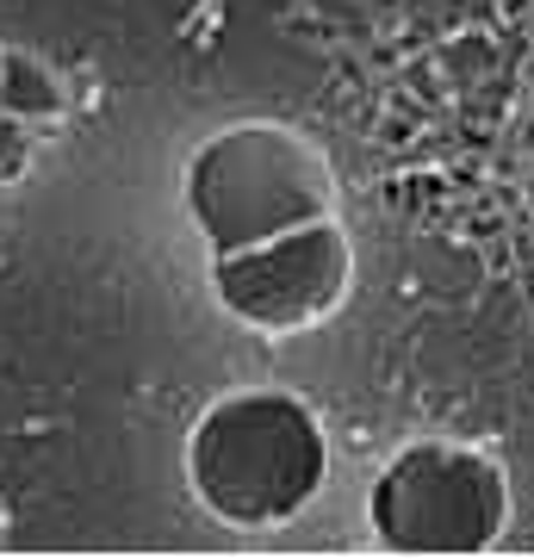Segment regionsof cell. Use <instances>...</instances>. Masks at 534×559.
<instances>
[{
	"instance_id": "obj_1",
	"label": "cell",
	"mask_w": 534,
	"mask_h": 559,
	"mask_svg": "<svg viewBox=\"0 0 534 559\" xmlns=\"http://www.w3.org/2000/svg\"><path fill=\"white\" fill-rule=\"evenodd\" d=\"M193 479L230 522H280L323 479V436L293 399H230L199 423Z\"/></svg>"
},
{
	"instance_id": "obj_2",
	"label": "cell",
	"mask_w": 534,
	"mask_h": 559,
	"mask_svg": "<svg viewBox=\"0 0 534 559\" xmlns=\"http://www.w3.org/2000/svg\"><path fill=\"white\" fill-rule=\"evenodd\" d=\"M373 522L392 547L473 554L503 528V479L466 448H411L373 491Z\"/></svg>"
},
{
	"instance_id": "obj_3",
	"label": "cell",
	"mask_w": 534,
	"mask_h": 559,
	"mask_svg": "<svg viewBox=\"0 0 534 559\" xmlns=\"http://www.w3.org/2000/svg\"><path fill=\"white\" fill-rule=\"evenodd\" d=\"M342 286V242L336 230L317 237H293L280 249H261V261H224V293L237 311L268 323H293L311 318L336 299Z\"/></svg>"
}]
</instances>
